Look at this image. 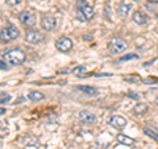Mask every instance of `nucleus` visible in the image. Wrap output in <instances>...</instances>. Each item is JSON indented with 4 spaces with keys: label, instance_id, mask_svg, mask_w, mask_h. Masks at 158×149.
<instances>
[{
    "label": "nucleus",
    "instance_id": "obj_1",
    "mask_svg": "<svg viewBox=\"0 0 158 149\" xmlns=\"http://www.w3.org/2000/svg\"><path fill=\"white\" fill-rule=\"evenodd\" d=\"M77 7H78L77 17L79 19V21L86 23V21L91 20L94 16H95V11H94V8L90 6V4H87L86 0H78Z\"/></svg>",
    "mask_w": 158,
    "mask_h": 149
},
{
    "label": "nucleus",
    "instance_id": "obj_2",
    "mask_svg": "<svg viewBox=\"0 0 158 149\" xmlns=\"http://www.w3.org/2000/svg\"><path fill=\"white\" fill-rule=\"evenodd\" d=\"M4 59L7 61V63H9L11 66H17V65H21V63L25 61V53H24L21 49L19 48H15V49H11V50L6 52L2 56Z\"/></svg>",
    "mask_w": 158,
    "mask_h": 149
},
{
    "label": "nucleus",
    "instance_id": "obj_3",
    "mask_svg": "<svg viewBox=\"0 0 158 149\" xmlns=\"http://www.w3.org/2000/svg\"><path fill=\"white\" fill-rule=\"evenodd\" d=\"M20 36L19 29L13 25V24H8V25L2 28V32H0V38H2V42H8L12 41V40H16Z\"/></svg>",
    "mask_w": 158,
    "mask_h": 149
},
{
    "label": "nucleus",
    "instance_id": "obj_4",
    "mask_svg": "<svg viewBox=\"0 0 158 149\" xmlns=\"http://www.w3.org/2000/svg\"><path fill=\"white\" fill-rule=\"evenodd\" d=\"M108 49H110V52L112 54H120V53H124L128 49V44L125 40H123L120 37H113L108 42Z\"/></svg>",
    "mask_w": 158,
    "mask_h": 149
},
{
    "label": "nucleus",
    "instance_id": "obj_5",
    "mask_svg": "<svg viewBox=\"0 0 158 149\" xmlns=\"http://www.w3.org/2000/svg\"><path fill=\"white\" fill-rule=\"evenodd\" d=\"M19 21H21L23 25L25 27H34L37 23V17H36V13L33 11H29V9H25V11L20 12L19 13Z\"/></svg>",
    "mask_w": 158,
    "mask_h": 149
},
{
    "label": "nucleus",
    "instance_id": "obj_6",
    "mask_svg": "<svg viewBox=\"0 0 158 149\" xmlns=\"http://www.w3.org/2000/svg\"><path fill=\"white\" fill-rule=\"evenodd\" d=\"M44 38H45L44 33L38 32V31H29L25 34V41L32 44V45H38V44H41L44 41Z\"/></svg>",
    "mask_w": 158,
    "mask_h": 149
},
{
    "label": "nucleus",
    "instance_id": "obj_7",
    "mask_svg": "<svg viewBox=\"0 0 158 149\" xmlns=\"http://www.w3.org/2000/svg\"><path fill=\"white\" fill-rule=\"evenodd\" d=\"M56 48L62 53L70 52L73 49V41L69 37H61L56 41Z\"/></svg>",
    "mask_w": 158,
    "mask_h": 149
},
{
    "label": "nucleus",
    "instance_id": "obj_8",
    "mask_svg": "<svg viewBox=\"0 0 158 149\" xmlns=\"http://www.w3.org/2000/svg\"><path fill=\"white\" fill-rule=\"evenodd\" d=\"M57 27V19L54 16H50V15H45V16H42L41 19V28L44 29V31H53L54 28Z\"/></svg>",
    "mask_w": 158,
    "mask_h": 149
},
{
    "label": "nucleus",
    "instance_id": "obj_9",
    "mask_svg": "<svg viewBox=\"0 0 158 149\" xmlns=\"http://www.w3.org/2000/svg\"><path fill=\"white\" fill-rule=\"evenodd\" d=\"M108 123H110V126L113 127L115 130H123V128H125V126H127V119L120 115H113L108 119Z\"/></svg>",
    "mask_w": 158,
    "mask_h": 149
},
{
    "label": "nucleus",
    "instance_id": "obj_10",
    "mask_svg": "<svg viewBox=\"0 0 158 149\" xmlns=\"http://www.w3.org/2000/svg\"><path fill=\"white\" fill-rule=\"evenodd\" d=\"M132 19L137 25H145V24H148V20H149L148 16L142 11H135L132 15Z\"/></svg>",
    "mask_w": 158,
    "mask_h": 149
},
{
    "label": "nucleus",
    "instance_id": "obj_11",
    "mask_svg": "<svg viewBox=\"0 0 158 149\" xmlns=\"http://www.w3.org/2000/svg\"><path fill=\"white\" fill-rule=\"evenodd\" d=\"M78 117H79V120H81L82 123H94L95 121V115L94 113H91L90 111H86V110H83L78 113Z\"/></svg>",
    "mask_w": 158,
    "mask_h": 149
},
{
    "label": "nucleus",
    "instance_id": "obj_12",
    "mask_svg": "<svg viewBox=\"0 0 158 149\" xmlns=\"http://www.w3.org/2000/svg\"><path fill=\"white\" fill-rule=\"evenodd\" d=\"M78 91H81L83 94H86L88 96H96L99 94V90L96 87H92V86H77L75 87Z\"/></svg>",
    "mask_w": 158,
    "mask_h": 149
},
{
    "label": "nucleus",
    "instance_id": "obj_13",
    "mask_svg": "<svg viewBox=\"0 0 158 149\" xmlns=\"http://www.w3.org/2000/svg\"><path fill=\"white\" fill-rule=\"evenodd\" d=\"M116 140L120 143L121 145H127V147H133L136 144L135 138H132V137L127 136V135H123V133H120V135L116 136Z\"/></svg>",
    "mask_w": 158,
    "mask_h": 149
},
{
    "label": "nucleus",
    "instance_id": "obj_14",
    "mask_svg": "<svg viewBox=\"0 0 158 149\" xmlns=\"http://www.w3.org/2000/svg\"><path fill=\"white\" fill-rule=\"evenodd\" d=\"M129 11H131V4H128L125 2H121L118 4L117 7V15L120 17H127L129 15Z\"/></svg>",
    "mask_w": 158,
    "mask_h": 149
},
{
    "label": "nucleus",
    "instance_id": "obj_15",
    "mask_svg": "<svg viewBox=\"0 0 158 149\" xmlns=\"http://www.w3.org/2000/svg\"><path fill=\"white\" fill-rule=\"evenodd\" d=\"M28 98L31 99L32 102H40V100H44V99H45V95L40 91H31L28 94Z\"/></svg>",
    "mask_w": 158,
    "mask_h": 149
},
{
    "label": "nucleus",
    "instance_id": "obj_16",
    "mask_svg": "<svg viewBox=\"0 0 158 149\" xmlns=\"http://www.w3.org/2000/svg\"><path fill=\"white\" fill-rule=\"evenodd\" d=\"M146 111H148V106L145 103H138L133 107V112H135L136 115H142V113H145Z\"/></svg>",
    "mask_w": 158,
    "mask_h": 149
},
{
    "label": "nucleus",
    "instance_id": "obj_17",
    "mask_svg": "<svg viewBox=\"0 0 158 149\" xmlns=\"http://www.w3.org/2000/svg\"><path fill=\"white\" fill-rule=\"evenodd\" d=\"M144 133L145 135H148L149 137H152L153 140H156L157 143H158V130L157 128H145L144 130Z\"/></svg>",
    "mask_w": 158,
    "mask_h": 149
},
{
    "label": "nucleus",
    "instance_id": "obj_18",
    "mask_svg": "<svg viewBox=\"0 0 158 149\" xmlns=\"http://www.w3.org/2000/svg\"><path fill=\"white\" fill-rule=\"evenodd\" d=\"M86 70H87L86 66H77V67H74L71 71H73V74H75V75H78V77L81 75V77H82V74L85 73Z\"/></svg>",
    "mask_w": 158,
    "mask_h": 149
},
{
    "label": "nucleus",
    "instance_id": "obj_19",
    "mask_svg": "<svg viewBox=\"0 0 158 149\" xmlns=\"http://www.w3.org/2000/svg\"><path fill=\"white\" fill-rule=\"evenodd\" d=\"M9 100H11V95H8L6 92H2V95H0V103H2V106H6Z\"/></svg>",
    "mask_w": 158,
    "mask_h": 149
},
{
    "label": "nucleus",
    "instance_id": "obj_20",
    "mask_svg": "<svg viewBox=\"0 0 158 149\" xmlns=\"http://www.w3.org/2000/svg\"><path fill=\"white\" fill-rule=\"evenodd\" d=\"M23 0H6V3H7V6H9V7H16V6H19L20 3H21Z\"/></svg>",
    "mask_w": 158,
    "mask_h": 149
},
{
    "label": "nucleus",
    "instance_id": "obj_21",
    "mask_svg": "<svg viewBox=\"0 0 158 149\" xmlns=\"http://www.w3.org/2000/svg\"><path fill=\"white\" fill-rule=\"evenodd\" d=\"M137 58H138L137 54H128V56L121 57L120 61H128V59H137Z\"/></svg>",
    "mask_w": 158,
    "mask_h": 149
},
{
    "label": "nucleus",
    "instance_id": "obj_22",
    "mask_svg": "<svg viewBox=\"0 0 158 149\" xmlns=\"http://www.w3.org/2000/svg\"><path fill=\"white\" fill-rule=\"evenodd\" d=\"M6 63H7V61H6V59H4L3 57H2V62H0V67H2V70L4 71V70H8V66L6 65Z\"/></svg>",
    "mask_w": 158,
    "mask_h": 149
},
{
    "label": "nucleus",
    "instance_id": "obj_23",
    "mask_svg": "<svg viewBox=\"0 0 158 149\" xmlns=\"http://www.w3.org/2000/svg\"><path fill=\"white\" fill-rule=\"evenodd\" d=\"M158 82V79L156 78H148V79H144V83L146 84H149V83H157Z\"/></svg>",
    "mask_w": 158,
    "mask_h": 149
},
{
    "label": "nucleus",
    "instance_id": "obj_24",
    "mask_svg": "<svg viewBox=\"0 0 158 149\" xmlns=\"http://www.w3.org/2000/svg\"><path fill=\"white\" fill-rule=\"evenodd\" d=\"M125 81H131V82H137V81H140V78H138V77H127V78H125Z\"/></svg>",
    "mask_w": 158,
    "mask_h": 149
},
{
    "label": "nucleus",
    "instance_id": "obj_25",
    "mask_svg": "<svg viewBox=\"0 0 158 149\" xmlns=\"http://www.w3.org/2000/svg\"><path fill=\"white\" fill-rule=\"evenodd\" d=\"M96 78H102V77H112V74H108V73H104V74H95Z\"/></svg>",
    "mask_w": 158,
    "mask_h": 149
},
{
    "label": "nucleus",
    "instance_id": "obj_26",
    "mask_svg": "<svg viewBox=\"0 0 158 149\" xmlns=\"http://www.w3.org/2000/svg\"><path fill=\"white\" fill-rule=\"evenodd\" d=\"M128 96H131L133 99H138V95H137L136 92H128Z\"/></svg>",
    "mask_w": 158,
    "mask_h": 149
},
{
    "label": "nucleus",
    "instance_id": "obj_27",
    "mask_svg": "<svg viewBox=\"0 0 158 149\" xmlns=\"http://www.w3.org/2000/svg\"><path fill=\"white\" fill-rule=\"evenodd\" d=\"M149 3H153V4H158V0H148Z\"/></svg>",
    "mask_w": 158,
    "mask_h": 149
},
{
    "label": "nucleus",
    "instance_id": "obj_28",
    "mask_svg": "<svg viewBox=\"0 0 158 149\" xmlns=\"http://www.w3.org/2000/svg\"><path fill=\"white\" fill-rule=\"evenodd\" d=\"M156 104H157V106H158V96H157V99H156Z\"/></svg>",
    "mask_w": 158,
    "mask_h": 149
},
{
    "label": "nucleus",
    "instance_id": "obj_29",
    "mask_svg": "<svg viewBox=\"0 0 158 149\" xmlns=\"http://www.w3.org/2000/svg\"><path fill=\"white\" fill-rule=\"evenodd\" d=\"M133 2H140V0H133Z\"/></svg>",
    "mask_w": 158,
    "mask_h": 149
}]
</instances>
